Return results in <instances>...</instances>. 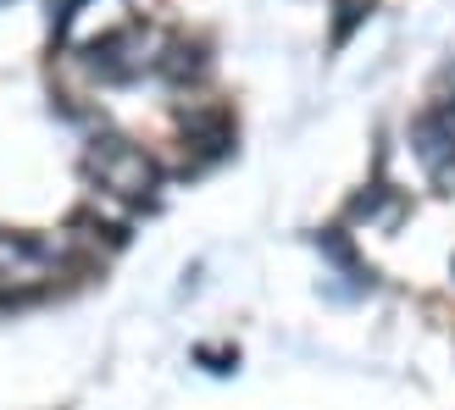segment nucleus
<instances>
[{"label": "nucleus", "mask_w": 455, "mask_h": 410, "mask_svg": "<svg viewBox=\"0 0 455 410\" xmlns=\"http://www.w3.org/2000/svg\"><path fill=\"white\" fill-rule=\"evenodd\" d=\"M61 249L51 239H28V233H0V300H22L56 278Z\"/></svg>", "instance_id": "obj_1"}, {"label": "nucleus", "mask_w": 455, "mask_h": 410, "mask_svg": "<svg viewBox=\"0 0 455 410\" xmlns=\"http://www.w3.org/2000/svg\"><path fill=\"white\" fill-rule=\"evenodd\" d=\"M89 172L100 177V189L123 194V200H145L156 189L150 155L140 145H128V139H95V150H89Z\"/></svg>", "instance_id": "obj_2"}]
</instances>
